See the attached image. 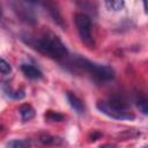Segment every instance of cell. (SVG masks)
Returning a JSON list of instances; mask_svg holds the SVG:
<instances>
[{
  "mask_svg": "<svg viewBox=\"0 0 148 148\" xmlns=\"http://www.w3.org/2000/svg\"><path fill=\"white\" fill-rule=\"evenodd\" d=\"M23 40L29 44L31 47L36 49L44 56H47L53 59H61L67 56L68 51L65 46V44L59 39L57 35H54L51 31L44 32L39 38L35 37H23Z\"/></svg>",
  "mask_w": 148,
  "mask_h": 148,
  "instance_id": "cell-1",
  "label": "cell"
},
{
  "mask_svg": "<svg viewBox=\"0 0 148 148\" xmlns=\"http://www.w3.org/2000/svg\"><path fill=\"white\" fill-rule=\"evenodd\" d=\"M77 64H79L82 68H84L86 71H88L89 73H91V74H92L96 79H98V80L108 81V80L113 79V76H114V71H113L110 66L99 65V64L89 61V60L83 59V58H79V59H77Z\"/></svg>",
  "mask_w": 148,
  "mask_h": 148,
  "instance_id": "cell-2",
  "label": "cell"
},
{
  "mask_svg": "<svg viewBox=\"0 0 148 148\" xmlns=\"http://www.w3.org/2000/svg\"><path fill=\"white\" fill-rule=\"evenodd\" d=\"M74 21H75V24H76V28H77V31L80 34L81 39L88 46H90V47L94 46V40H92V37H91L90 18L83 13H77V14H75Z\"/></svg>",
  "mask_w": 148,
  "mask_h": 148,
  "instance_id": "cell-3",
  "label": "cell"
},
{
  "mask_svg": "<svg viewBox=\"0 0 148 148\" xmlns=\"http://www.w3.org/2000/svg\"><path fill=\"white\" fill-rule=\"evenodd\" d=\"M97 109L106 114L108 117H111L113 119H118V120H133L135 118V116L126 110H121L118 108H114L112 105H110L109 103L105 102H98L97 103Z\"/></svg>",
  "mask_w": 148,
  "mask_h": 148,
  "instance_id": "cell-4",
  "label": "cell"
},
{
  "mask_svg": "<svg viewBox=\"0 0 148 148\" xmlns=\"http://www.w3.org/2000/svg\"><path fill=\"white\" fill-rule=\"evenodd\" d=\"M13 8L14 10L16 12V14L22 18V15L24 13V21L25 22H29V23H35L36 18H35V15L31 10H29V8H27L23 3L18 2V1H14L13 2Z\"/></svg>",
  "mask_w": 148,
  "mask_h": 148,
  "instance_id": "cell-5",
  "label": "cell"
},
{
  "mask_svg": "<svg viewBox=\"0 0 148 148\" xmlns=\"http://www.w3.org/2000/svg\"><path fill=\"white\" fill-rule=\"evenodd\" d=\"M66 97H67V101H68V103L71 104V106H72L77 113H82V112H83L84 106H83L81 99H79V98H77L74 94H72V92H67V94H66Z\"/></svg>",
  "mask_w": 148,
  "mask_h": 148,
  "instance_id": "cell-6",
  "label": "cell"
},
{
  "mask_svg": "<svg viewBox=\"0 0 148 148\" xmlns=\"http://www.w3.org/2000/svg\"><path fill=\"white\" fill-rule=\"evenodd\" d=\"M21 69L25 74V76H28L29 79H39V77H42V72L39 69H37L36 67L31 66V65L24 64V65L21 66Z\"/></svg>",
  "mask_w": 148,
  "mask_h": 148,
  "instance_id": "cell-7",
  "label": "cell"
},
{
  "mask_svg": "<svg viewBox=\"0 0 148 148\" xmlns=\"http://www.w3.org/2000/svg\"><path fill=\"white\" fill-rule=\"evenodd\" d=\"M20 113L22 116V120L23 121H27V120H30L31 118H34L35 116V110L32 109V106H30L29 104H24L20 108Z\"/></svg>",
  "mask_w": 148,
  "mask_h": 148,
  "instance_id": "cell-8",
  "label": "cell"
},
{
  "mask_svg": "<svg viewBox=\"0 0 148 148\" xmlns=\"http://www.w3.org/2000/svg\"><path fill=\"white\" fill-rule=\"evenodd\" d=\"M105 2L106 6L112 10H121L125 5L124 0H105Z\"/></svg>",
  "mask_w": 148,
  "mask_h": 148,
  "instance_id": "cell-9",
  "label": "cell"
},
{
  "mask_svg": "<svg viewBox=\"0 0 148 148\" xmlns=\"http://www.w3.org/2000/svg\"><path fill=\"white\" fill-rule=\"evenodd\" d=\"M45 118L49 119V120H52V121H62L64 120V116L62 114L57 113V112H53V111H49L45 114Z\"/></svg>",
  "mask_w": 148,
  "mask_h": 148,
  "instance_id": "cell-10",
  "label": "cell"
},
{
  "mask_svg": "<svg viewBox=\"0 0 148 148\" xmlns=\"http://www.w3.org/2000/svg\"><path fill=\"white\" fill-rule=\"evenodd\" d=\"M10 71H12L10 65L5 59H1L0 58V73H2V74H9Z\"/></svg>",
  "mask_w": 148,
  "mask_h": 148,
  "instance_id": "cell-11",
  "label": "cell"
},
{
  "mask_svg": "<svg viewBox=\"0 0 148 148\" xmlns=\"http://www.w3.org/2000/svg\"><path fill=\"white\" fill-rule=\"evenodd\" d=\"M8 147H20V148H24V147H28L30 146V143L28 141H21V140H13L10 142L7 143Z\"/></svg>",
  "mask_w": 148,
  "mask_h": 148,
  "instance_id": "cell-12",
  "label": "cell"
},
{
  "mask_svg": "<svg viewBox=\"0 0 148 148\" xmlns=\"http://www.w3.org/2000/svg\"><path fill=\"white\" fill-rule=\"evenodd\" d=\"M50 12L52 13V15H53V17H54V21H57V23H58V24L64 25L62 20H61V16H60V14H59L58 9H57V8H54V7H50Z\"/></svg>",
  "mask_w": 148,
  "mask_h": 148,
  "instance_id": "cell-13",
  "label": "cell"
},
{
  "mask_svg": "<svg viewBox=\"0 0 148 148\" xmlns=\"http://www.w3.org/2000/svg\"><path fill=\"white\" fill-rule=\"evenodd\" d=\"M138 105H139V108L141 109V111H142L143 114H147V113H148V105H147V101H146V99H140V101H138Z\"/></svg>",
  "mask_w": 148,
  "mask_h": 148,
  "instance_id": "cell-14",
  "label": "cell"
},
{
  "mask_svg": "<svg viewBox=\"0 0 148 148\" xmlns=\"http://www.w3.org/2000/svg\"><path fill=\"white\" fill-rule=\"evenodd\" d=\"M39 140L43 142V143H46V145H50V143H53L56 140H54V138H51L50 135H42L40 138H39Z\"/></svg>",
  "mask_w": 148,
  "mask_h": 148,
  "instance_id": "cell-15",
  "label": "cell"
},
{
  "mask_svg": "<svg viewBox=\"0 0 148 148\" xmlns=\"http://www.w3.org/2000/svg\"><path fill=\"white\" fill-rule=\"evenodd\" d=\"M101 135H102V134H101L99 132H94V133H92V135H91V140H92V141H95V140H97L98 138H101Z\"/></svg>",
  "mask_w": 148,
  "mask_h": 148,
  "instance_id": "cell-16",
  "label": "cell"
},
{
  "mask_svg": "<svg viewBox=\"0 0 148 148\" xmlns=\"http://www.w3.org/2000/svg\"><path fill=\"white\" fill-rule=\"evenodd\" d=\"M1 16H2V9H1V6H0V18H1Z\"/></svg>",
  "mask_w": 148,
  "mask_h": 148,
  "instance_id": "cell-17",
  "label": "cell"
},
{
  "mask_svg": "<svg viewBox=\"0 0 148 148\" xmlns=\"http://www.w3.org/2000/svg\"><path fill=\"white\" fill-rule=\"evenodd\" d=\"M27 1H29V2H36L37 0H27Z\"/></svg>",
  "mask_w": 148,
  "mask_h": 148,
  "instance_id": "cell-18",
  "label": "cell"
}]
</instances>
